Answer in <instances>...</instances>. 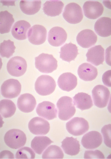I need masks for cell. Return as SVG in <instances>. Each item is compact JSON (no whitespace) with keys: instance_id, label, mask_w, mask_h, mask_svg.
Here are the masks:
<instances>
[{"instance_id":"cell-31","label":"cell","mask_w":111,"mask_h":159,"mask_svg":"<svg viewBox=\"0 0 111 159\" xmlns=\"http://www.w3.org/2000/svg\"><path fill=\"white\" fill-rule=\"evenodd\" d=\"M64 153L59 147L51 145L47 148L42 155V159H63Z\"/></svg>"},{"instance_id":"cell-14","label":"cell","mask_w":111,"mask_h":159,"mask_svg":"<svg viewBox=\"0 0 111 159\" xmlns=\"http://www.w3.org/2000/svg\"><path fill=\"white\" fill-rule=\"evenodd\" d=\"M67 38V34L62 27H53L48 33V42L52 46H60L66 42Z\"/></svg>"},{"instance_id":"cell-38","label":"cell","mask_w":111,"mask_h":159,"mask_svg":"<svg viewBox=\"0 0 111 159\" xmlns=\"http://www.w3.org/2000/svg\"><path fill=\"white\" fill-rule=\"evenodd\" d=\"M14 159L13 154L10 151H4L1 153V159Z\"/></svg>"},{"instance_id":"cell-17","label":"cell","mask_w":111,"mask_h":159,"mask_svg":"<svg viewBox=\"0 0 111 159\" xmlns=\"http://www.w3.org/2000/svg\"><path fill=\"white\" fill-rule=\"evenodd\" d=\"M87 61L95 66L102 65L104 60V50L101 45L92 47L86 54Z\"/></svg>"},{"instance_id":"cell-2","label":"cell","mask_w":111,"mask_h":159,"mask_svg":"<svg viewBox=\"0 0 111 159\" xmlns=\"http://www.w3.org/2000/svg\"><path fill=\"white\" fill-rule=\"evenodd\" d=\"M59 118L62 120H68L74 116L76 108L72 99L69 96H63L57 103Z\"/></svg>"},{"instance_id":"cell-3","label":"cell","mask_w":111,"mask_h":159,"mask_svg":"<svg viewBox=\"0 0 111 159\" xmlns=\"http://www.w3.org/2000/svg\"><path fill=\"white\" fill-rule=\"evenodd\" d=\"M35 59L36 68L41 72L50 73L57 69V61L52 55L42 53Z\"/></svg>"},{"instance_id":"cell-15","label":"cell","mask_w":111,"mask_h":159,"mask_svg":"<svg viewBox=\"0 0 111 159\" xmlns=\"http://www.w3.org/2000/svg\"><path fill=\"white\" fill-rule=\"evenodd\" d=\"M38 115L48 120L57 117V110L55 105L51 102L45 101L39 103L36 109Z\"/></svg>"},{"instance_id":"cell-26","label":"cell","mask_w":111,"mask_h":159,"mask_svg":"<svg viewBox=\"0 0 111 159\" xmlns=\"http://www.w3.org/2000/svg\"><path fill=\"white\" fill-rule=\"evenodd\" d=\"M73 98L74 105L82 111L89 109L93 105L91 96L87 93H78Z\"/></svg>"},{"instance_id":"cell-21","label":"cell","mask_w":111,"mask_h":159,"mask_svg":"<svg viewBox=\"0 0 111 159\" xmlns=\"http://www.w3.org/2000/svg\"><path fill=\"white\" fill-rule=\"evenodd\" d=\"M94 30L99 36L107 37L111 35V18L103 17L97 20L94 25Z\"/></svg>"},{"instance_id":"cell-35","label":"cell","mask_w":111,"mask_h":159,"mask_svg":"<svg viewBox=\"0 0 111 159\" xmlns=\"http://www.w3.org/2000/svg\"><path fill=\"white\" fill-rule=\"evenodd\" d=\"M85 159H104V154L99 150L87 151L84 154Z\"/></svg>"},{"instance_id":"cell-1","label":"cell","mask_w":111,"mask_h":159,"mask_svg":"<svg viewBox=\"0 0 111 159\" xmlns=\"http://www.w3.org/2000/svg\"><path fill=\"white\" fill-rule=\"evenodd\" d=\"M4 142L7 146L12 149H17L25 144L27 137L25 133L19 129H11L6 133Z\"/></svg>"},{"instance_id":"cell-12","label":"cell","mask_w":111,"mask_h":159,"mask_svg":"<svg viewBox=\"0 0 111 159\" xmlns=\"http://www.w3.org/2000/svg\"><path fill=\"white\" fill-rule=\"evenodd\" d=\"M85 16L90 19H96L103 14L104 7L101 3L96 1H88L83 5Z\"/></svg>"},{"instance_id":"cell-24","label":"cell","mask_w":111,"mask_h":159,"mask_svg":"<svg viewBox=\"0 0 111 159\" xmlns=\"http://www.w3.org/2000/svg\"><path fill=\"white\" fill-rule=\"evenodd\" d=\"M61 147L65 153L69 155H77L80 151L79 142L73 137H66L62 142Z\"/></svg>"},{"instance_id":"cell-13","label":"cell","mask_w":111,"mask_h":159,"mask_svg":"<svg viewBox=\"0 0 111 159\" xmlns=\"http://www.w3.org/2000/svg\"><path fill=\"white\" fill-rule=\"evenodd\" d=\"M103 142L101 134L98 131H90L83 136L81 140L83 146L86 149H94L100 146Z\"/></svg>"},{"instance_id":"cell-5","label":"cell","mask_w":111,"mask_h":159,"mask_svg":"<svg viewBox=\"0 0 111 159\" xmlns=\"http://www.w3.org/2000/svg\"><path fill=\"white\" fill-rule=\"evenodd\" d=\"M63 16L70 24H78L81 22L83 17L82 10L78 4L70 3L65 7Z\"/></svg>"},{"instance_id":"cell-37","label":"cell","mask_w":111,"mask_h":159,"mask_svg":"<svg viewBox=\"0 0 111 159\" xmlns=\"http://www.w3.org/2000/svg\"><path fill=\"white\" fill-rule=\"evenodd\" d=\"M105 60L106 63L111 66V46L106 48V50Z\"/></svg>"},{"instance_id":"cell-27","label":"cell","mask_w":111,"mask_h":159,"mask_svg":"<svg viewBox=\"0 0 111 159\" xmlns=\"http://www.w3.org/2000/svg\"><path fill=\"white\" fill-rule=\"evenodd\" d=\"M52 143V140L46 136H37L32 141L31 147L36 154L40 155Z\"/></svg>"},{"instance_id":"cell-25","label":"cell","mask_w":111,"mask_h":159,"mask_svg":"<svg viewBox=\"0 0 111 159\" xmlns=\"http://www.w3.org/2000/svg\"><path fill=\"white\" fill-rule=\"evenodd\" d=\"M60 58L62 60L70 62L74 60L78 54V47L71 43L66 44L60 48Z\"/></svg>"},{"instance_id":"cell-9","label":"cell","mask_w":111,"mask_h":159,"mask_svg":"<svg viewBox=\"0 0 111 159\" xmlns=\"http://www.w3.org/2000/svg\"><path fill=\"white\" fill-rule=\"evenodd\" d=\"M21 88V84L17 80H7L1 85V94L6 98H14L20 94Z\"/></svg>"},{"instance_id":"cell-28","label":"cell","mask_w":111,"mask_h":159,"mask_svg":"<svg viewBox=\"0 0 111 159\" xmlns=\"http://www.w3.org/2000/svg\"><path fill=\"white\" fill-rule=\"evenodd\" d=\"M42 6L41 1H21L20 6L22 11L25 14L33 15L35 14L40 10Z\"/></svg>"},{"instance_id":"cell-6","label":"cell","mask_w":111,"mask_h":159,"mask_svg":"<svg viewBox=\"0 0 111 159\" xmlns=\"http://www.w3.org/2000/svg\"><path fill=\"white\" fill-rule=\"evenodd\" d=\"M66 128L70 134L78 136L87 132L89 126V123L86 119L82 117H76L67 123Z\"/></svg>"},{"instance_id":"cell-33","label":"cell","mask_w":111,"mask_h":159,"mask_svg":"<svg viewBox=\"0 0 111 159\" xmlns=\"http://www.w3.org/2000/svg\"><path fill=\"white\" fill-rule=\"evenodd\" d=\"M35 153L32 149L29 147L22 148L17 151L16 159H34Z\"/></svg>"},{"instance_id":"cell-16","label":"cell","mask_w":111,"mask_h":159,"mask_svg":"<svg viewBox=\"0 0 111 159\" xmlns=\"http://www.w3.org/2000/svg\"><path fill=\"white\" fill-rule=\"evenodd\" d=\"M98 37L93 31L90 30H82L77 37L78 45L83 48H89L95 45Z\"/></svg>"},{"instance_id":"cell-10","label":"cell","mask_w":111,"mask_h":159,"mask_svg":"<svg viewBox=\"0 0 111 159\" xmlns=\"http://www.w3.org/2000/svg\"><path fill=\"white\" fill-rule=\"evenodd\" d=\"M27 36L30 43L36 45H42L46 40L47 30L43 26L34 25L29 30Z\"/></svg>"},{"instance_id":"cell-8","label":"cell","mask_w":111,"mask_h":159,"mask_svg":"<svg viewBox=\"0 0 111 159\" xmlns=\"http://www.w3.org/2000/svg\"><path fill=\"white\" fill-rule=\"evenodd\" d=\"M27 69V62L24 58L21 57H14L7 62V71L12 76L20 77L23 75L26 71Z\"/></svg>"},{"instance_id":"cell-29","label":"cell","mask_w":111,"mask_h":159,"mask_svg":"<svg viewBox=\"0 0 111 159\" xmlns=\"http://www.w3.org/2000/svg\"><path fill=\"white\" fill-rule=\"evenodd\" d=\"M0 14V33L1 34L8 33L14 22L13 15L7 11H1Z\"/></svg>"},{"instance_id":"cell-36","label":"cell","mask_w":111,"mask_h":159,"mask_svg":"<svg viewBox=\"0 0 111 159\" xmlns=\"http://www.w3.org/2000/svg\"><path fill=\"white\" fill-rule=\"evenodd\" d=\"M102 81L106 86L111 87V70H108L103 74Z\"/></svg>"},{"instance_id":"cell-7","label":"cell","mask_w":111,"mask_h":159,"mask_svg":"<svg viewBox=\"0 0 111 159\" xmlns=\"http://www.w3.org/2000/svg\"><path fill=\"white\" fill-rule=\"evenodd\" d=\"M92 96L95 106L100 108H104L109 103L110 91L104 85H97L92 90Z\"/></svg>"},{"instance_id":"cell-11","label":"cell","mask_w":111,"mask_h":159,"mask_svg":"<svg viewBox=\"0 0 111 159\" xmlns=\"http://www.w3.org/2000/svg\"><path fill=\"white\" fill-rule=\"evenodd\" d=\"M30 132L35 135H45L50 131V124L45 119L40 117L33 118L28 124Z\"/></svg>"},{"instance_id":"cell-30","label":"cell","mask_w":111,"mask_h":159,"mask_svg":"<svg viewBox=\"0 0 111 159\" xmlns=\"http://www.w3.org/2000/svg\"><path fill=\"white\" fill-rule=\"evenodd\" d=\"M16 111V105L12 101L4 99L0 102V112L2 117L5 118L11 117Z\"/></svg>"},{"instance_id":"cell-20","label":"cell","mask_w":111,"mask_h":159,"mask_svg":"<svg viewBox=\"0 0 111 159\" xmlns=\"http://www.w3.org/2000/svg\"><path fill=\"white\" fill-rule=\"evenodd\" d=\"M79 77L85 81H91L96 79L98 75L97 69L90 64L84 63L78 70Z\"/></svg>"},{"instance_id":"cell-18","label":"cell","mask_w":111,"mask_h":159,"mask_svg":"<svg viewBox=\"0 0 111 159\" xmlns=\"http://www.w3.org/2000/svg\"><path fill=\"white\" fill-rule=\"evenodd\" d=\"M36 105V100L34 96L29 93L21 95L18 99V107L23 112H32Z\"/></svg>"},{"instance_id":"cell-23","label":"cell","mask_w":111,"mask_h":159,"mask_svg":"<svg viewBox=\"0 0 111 159\" xmlns=\"http://www.w3.org/2000/svg\"><path fill=\"white\" fill-rule=\"evenodd\" d=\"M64 4L59 0H51L46 2L43 5V10L46 15L50 16H58L61 13Z\"/></svg>"},{"instance_id":"cell-34","label":"cell","mask_w":111,"mask_h":159,"mask_svg":"<svg viewBox=\"0 0 111 159\" xmlns=\"http://www.w3.org/2000/svg\"><path fill=\"white\" fill-rule=\"evenodd\" d=\"M101 132L105 144L108 147L111 148V124L105 125L102 128Z\"/></svg>"},{"instance_id":"cell-19","label":"cell","mask_w":111,"mask_h":159,"mask_svg":"<svg viewBox=\"0 0 111 159\" xmlns=\"http://www.w3.org/2000/svg\"><path fill=\"white\" fill-rule=\"evenodd\" d=\"M57 82L61 89L63 91L69 92L77 86V79L72 73H65L60 75Z\"/></svg>"},{"instance_id":"cell-4","label":"cell","mask_w":111,"mask_h":159,"mask_svg":"<svg viewBox=\"0 0 111 159\" xmlns=\"http://www.w3.org/2000/svg\"><path fill=\"white\" fill-rule=\"evenodd\" d=\"M56 84L52 77L42 75L38 78L35 84V89L40 95L45 96L52 94L55 89Z\"/></svg>"},{"instance_id":"cell-32","label":"cell","mask_w":111,"mask_h":159,"mask_svg":"<svg viewBox=\"0 0 111 159\" xmlns=\"http://www.w3.org/2000/svg\"><path fill=\"white\" fill-rule=\"evenodd\" d=\"M16 47L13 42L9 39L4 40L0 45V53L2 57L9 58L13 56Z\"/></svg>"},{"instance_id":"cell-22","label":"cell","mask_w":111,"mask_h":159,"mask_svg":"<svg viewBox=\"0 0 111 159\" xmlns=\"http://www.w3.org/2000/svg\"><path fill=\"white\" fill-rule=\"evenodd\" d=\"M31 27L30 24L25 20H20L15 23L11 30L13 37L19 40L27 39V33Z\"/></svg>"}]
</instances>
